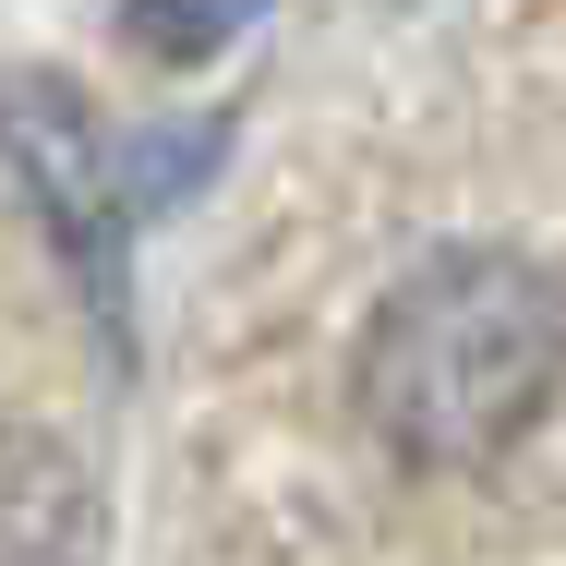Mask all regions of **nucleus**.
Instances as JSON below:
<instances>
[{"label": "nucleus", "instance_id": "obj_3", "mask_svg": "<svg viewBox=\"0 0 566 566\" xmlns=\"http://www.w3.org/2000/svg\"><path fill=\"white\" fill-rule=\"evenodd\" d=\"M0 566H97V482L49 434L0 422Z\"/></svg>", "mask_w": 566, "mask_h": 566}, {"label": "nucleus", "instance_id": "obj_1", "mask_svg": "<svg viewBox=\"0 0 566 566\" xmlns=\"http://www.w3.org/2000/svg\"><path fill=\"white\" fill-rule=\"evenodd\" d=\"M555 374H566V302H555V277L531 253H506V241L422 253L374 302L361 361H349L361 422L410 470H482V458H506L543 422Z\"/></svg>", "mask_w": 566, "mask_h": 566}, {"label": "nucleus", "instance_id": "obj_2", "mask_svg": "<svg viewBox=\"0 0 566 566\" xmlns=\"http://www.w3.org/2000/svg\"><path fill=\"white\" fill-rule=\"evenodd\" d=\"M0 145H12V169H24L36 218L61 229V253L85 265V290L120 302V229H133V206H169V193H181V169H193L218 133H181V145H157V157H145V145H109L61 73H24V85H0Z\"/></svg>", "mask_w": 566, "mask_h": 566}, {"label": "nucleus", "instance_id": "obj_4", "mask_svg": "<svg viewBox=\"0 0 566 566\" xmlns=\"http://www.w3.org/2000/svg\"><path fill=\"white\" fill-rule=\"evenodd\" d=\"M253 12H265V0H120V36H133L145 61H206Z\"/></svg>", "mask_w": 566, "mask_h": 566}]
</instances>
